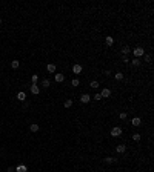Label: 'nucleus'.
I'll return each instance as SVG.
<instances>
[{
    "label": "nucleus",
    "mask_w": 154,
    "mask_h": 172,
    "mask_svg": "<svg viewBox=\"0 0 154 172\" xmlns=\"http://www.w3.org/2000/svg\"><path fill=\"white\" fill-rule=\"evenodd\" d=\"M89 100H91V95L89 94H82L80 95V102L82 103H89Z\"/></svg>",
    "instance_id": "5"
},
{
    "label": "nucleus",
    "mask_w": 154,
    "mask_h": 172,
    "mask_svg": "<svg viewBox=\"0 0 154 172\" xmlns=\"http://www.w3.org/2000/svg\"><path fill=\"white\" fill-rule=\"evenodd\" d=\"M114 78H116V80H122V78H123V74H122V72L114 74Z\"/></svg>",
    "instance_id": "24"
},
{
    "label": "nucleus",
    "mask_w": 154,
    "mask_h": 172,
    "mask_svg": "<svg viewBox=\"0 0 154 172\" xmlns=\"http://www.w3.org/2000/svg\"><path fill=\"white\" fill-rule=\"evenodd\" d=\"M153 60V55L151 54H147V55H145V62H151Z\"/></svg>",
    "instance_id": "26"
},
{
    "label": "nucleus",
    "mask_w": 154,
    "mask_h": 172,
    "mask_svg": "<svg viewBox=\"0 0 154 172\" xmlns=\"http://www.w3.org/2000/svg\"><path fill=\"white\" fill-rule=\"evenodd\" d=\"M15 172H28V167L25 165H19L17 167H15Z\"/></svg>",
    "instance_id": "11"
},
{
    "label": "nucleus",
    "mask_w": 154,
    "mask_h": 172,
    "mask_svg": "<svg viewBox=\"0 0 154 172\" xmlns=\"http://www.w3.org/2000/svg\"><path fill=\"white\" fill-rule=\"evenodd\" d=\"M120 120H126V112H120Z\"/></svg>",
    "instance_id": "27"
},
{
    "label": "nucleus",
    "mask_w": 154,
    "mask_h": 172,
    "mask_svg": "<svg viewBox=\"0 0 154 172\" xmlns=\"http://www.w3.org/2000/svg\"><path fill=\"white\" fill-rule=\"evenodd\" d=\"M29 129H31V132H37V131H39V124H37V123H32L31 126H29Z\"/></svg>",
    "instance_id": "17"
},
{
    "label": "nucleus",
    "mask_w": 154,
    "mask_h": 172,
    "mask_svg": "<svg viewBox=\"0 0 154 172\" xmlns=\"http://www.w3.org/2000/svg\"><path fill=\"white\" fill-rule=\"evenodd\" d=\"M131 124H132V126H136V128H137V126H140V124H142V120H140L139 117H134V118L131 120Z\"/></svg>",
    "instance_id": "6"
},
{
    "label": "nucleus",
    "mask_w": 154,
    "mask_h": 172,
    "mask_svg": "<svg viewBox=\"0 0 154 172\" xmlns=\"http://www.w3.org/2000/svg\"><path fill=\"white\" fill-rule=\"evenodd\" d=\"M132 140H134V141H140V134H132Z\"/></svg>",
    "instance_id": "25"
},
{
    "label": "nucleus",
    "mask_w": 154,
    "mask_h": 172,
    "mask_svg": "<svg viewBox=\"0 0 154 172\" xmlns=\"http://www.w3.org/2000/svg\"><path fill=\"white\" fill-rule=\"evenodd\" d=\"M131 65L132 66H136V68H137V66H140V60H139V58H132V62H131Z\"/></svg>",
    "instance_id": "19"
},
{
    "label": "nucleus",
    "mask_w": 154,
    "mask_h": 172,
    "mask_svg": "<svg viewBox=\"0 0 154 172\" xmlns=\"http://www.w3.org/2000/svg\"><path fill=\"white\" fill-rule=\"evenodd\" d=\"M132 51V55H134L136 58H139V57H142V55H145V49L142 48V46H137V48H134V49H131Z\"/></svg>",
    "instance_id": "1"
},
{
    "label": "nucleus",
    "mask_w": 154,
    "mask_h": 172,
    "mask_svg": "<svg viewBox=\"0 0 154 172\" xmlns=\"http://www.w3.org/2000/svg\"><path fill=\"white\" fill-rule=\"evenodd\" d=\"M94 98H95V100H102V95H100V94H95Z\"/></svg>",
    "instance_id": "28"
},
{
    "label": "nucleus",
    "mask_w": 154,
    "mask_h": 172,
    "mask_svg": "<svg viewBox=\"0 0 154 172\" xmlns=\"http://www.w3.org/2000/svg\"><path fill=\"white\" fill-rule=\"evenodd\" d=\"M0 23H2V17H0Z\"/></svg>",
    "instance_id": "29"
},
{
    "label": "nucleus",
    "mask_w": 154,
    "mask_h": 172,
    "mask_svg": "<svg viewBox=\"0 0 154 172\" xmlns=\"http://www.w3.org/2000/svg\"><path fill=\"white\" fill-rule=\"evenodd\" d=\"M40 85L43 86V88H48V86H49V80H46V78H45V80L40 82Z\"/></svg>",
    "instance_id": "23"
},
{
    "label": "nucleus",
    "mask_w": 154,
    "mask_h": 172,
    "mask_svg": "<svg viewBox=\"0 0 154 172\" xmlns=\"http://www.w3.org/2000/svg\"><path fill=\"white\" fill-rule=\"evenodd\" d=\"M46 71H48V72H56V65H54V63H49V65H46Z\"/></svg>",
    "instance_id": "12"
},
{
    "label": "nucleus",
    "mask_w": 154,
    "mask_h": 172,
    "mask_svg": "<svg viewBox=\"0 0 154 172\" xmlns=\"http://www.w3.org/2000/svg\"><path fill=\"white\" fill-rule=\"evenodd\" d=\"M31 82H32V85H36V83L39 82V75H37V74H34V75L31 77Z\"/></svg>",
    "instance_id": "21"
},
{
    "label": "nucleus",
    "mask_w": 154,
    "mask_h": 172,
    "mask_svg": "<svg viewBox=\"0 0 154 172\" xmlns=\"http://www.w3.org/2000/svg\"><path fill=\"white\" fill-rule=\"evenodd\" d=\"M71 85H73L74 88H76V86L80 85V80H79V78H73V80H71Z\"/></svg>",
    "instance_id": "20"
},
{
    "label": "nucleus",
    "mask_w": 154,
    "mask_h": 172,
    "mask_svg": "<svg viewBox=\"0 0 154 172\" xmlns=\"http://www.w3.org/2000/svg\"><path fill=\"white\" fill-rule=\"evenodd\" d=\"M71 106H73V100L71 98L65 100V108H71Z\"/></svg>",
    "instance_id": "22"
},
{
    "label": "nucleus",
    "mask_w": 154,
    "mask_h": 172,
    "mask_svg": "<svg viewBox=\"0 0 154 172\" xmlns=\"http://www.w3.org/2000/svg\"><path fill=\"white\" fill-rule=\"evenodd\" d=\"M105 43H106L108 46H113V45H114V39H113V37H110V35H108L106 39H105Z\"/></svg>",
    "instance_id": "14"
},
{
    "label": "nucleus",
    "mask_w": 154,
    "mask_h": 172,
    "mask_svg": "<svg viewBox=\"0 0 154 172\" xmlns=\"http://www.w3.org/2000/svg\"><path fill=\"white\" fill-rule=\"evenodd\" d=\"M120 135H122V128H120V126H116V128L111 129V137L117 138V137H120Z\"/></svg>",
    "instance_id": "2"
},
{
    "label": "nucleus",
    "mask_w": 154,
    "mask_h": 172,
    "mask_svg": "<svg viewBox=\"0 0 154 172\" xmlns=\"http://www.w3.org/2000/svg\"><path fill=\"white\" fill-rule=\"evenodd\" d=\"M25 98H26V94H25L23 91H20L17 94V100H20V102H25Z\"/></svg>",
    "instance_id": "13"
},
{
    "label": "nucleus",
    "mask_w": 154,
    "mask_h": 172,
    "mask_svg": "<svg viewBox=\"0 0 154 172\" xmlns=\"http://www.w3.org/2000/svg\"><path fill=\"white\" fill-rule=\"evenodd\" d=\"M130 52H131V48H130V46H128V45H125L123 48H122V54H123L125 57H126V55H128V54H130Z\"/></svg>",
    "instance_id": "10"
},
{
    "label": "nucleus",
    "mask_w": 154,
    "mask_h": 172,
    "mask_svg": "<svg viewBox=\"0 0 154 172\" xmlns=\"http://www.w3.org/2000/svg\"><path fill=\"white\" fill-rule=\"evenodd\" d=\"M89 88H93V89H97V88H99V82H97V80H93V82L89 83Z\"/></svg>",
    "instance_id": "18"
},
{
    "label": "nucleus",
    "mask_w": 154,
    "mask_h": 172,
    "mask_svg": "<svg viewBox=\"0 0 154 172\" xmlns=\"http://www.w3.org/2000/svg\"><path fill=\"white\" fill-rule=\"evenodd\" d=\"M125 151H126V146H125V144H119L117 148H116V152H117V154H123Z\"/></svg>",
    "instance_id": "9"
},
{
    "label": "nucleus",
    "mask_w": 154,
    "mask_h": 172,
    "mask_svg": "<svg viewBox=\"0 0 154 172\" xmlns=\"http://www.w3.org/2000/svg\"><path fill=\"white\" fill-rule=\"evenodd\" d=\"M82 71H83V68H82L80 65H74V66H73V72H74V74H77V75H79V74L82 72Z\"/></svg>",
    "instance_id": "7"
},
{
    "label": "nucleus",
    "mask_w": 154,
    "mask_h": 172,
    "mask_svg": "<svg viewBox=\"0 0 154 172\" xmlns=\"http://www.w3.org/2000/svg\"><path fill=\"white\" fill-rule=\"evenodd\" d=\"M54 80H56L57 83H62L65 80V75L63 74H56V75H54Z\"/></svg>",
    "instance_id": "8"
},
{
    "label": "nucleus",
    "mask_w": 154,
    "mask_h": 172,
    "mask_svg": "<svg viewBox=\"0 0 154 172\" xmlns=\"http://www.w3.org/2000/svg\"><path fill=\"white\" fill-rule=\"evenodd\" d=\"M29 91H31V94H34V95L40 94V88L37 86V85H31V86H29Z\"/></svg>",
    "instance_id": "4"
},
{
    "label": "nucleus",
    "mask_w": 154,
    "mask_h": 172,
    "mask_svg": "<svg viewBox=\"0 0 154 172\" xmlns=\"http://www.w3.org/2000/svg\"><path fill=\"white\" fill-rule=\"evenodd\" d=\"M100 95H102V98H108V97L111 95V89H110V88H105V89H102Z\"/></svg>",
    "instance_id": "3"
},
{
    "label": "nucleus",
    "mask_w": 154,
    "mask_h": 172,
    "mask_svg": "<svg viewBox=\"0 0 154 172\" xmlns=\"http://www.w3.org/2000/svg\"><path fill=\"white\" fill-rule=\"evenodd\" d=\"M19 66H20V62H19V60H12V62H11V68H12V69H17Z\"/></svg>",
    "instance_id": "16"
},
{
    "label": "nucleus",
    "mask_w": 154,
    "mask_h": 172,
    "mask_svg": "<svg viewBox=\"0 0 154 172\" xmlns=\"http://www.w3.org/2000/svg\"><path fill=\"white\" fill-rule=\"evenodd\" d=\"M116 161H117V160H116L114 157H106V158H105V163H106V165H113V163H116Z\"/></svg>",
    "instance_id": "15"
}]
</instances>
